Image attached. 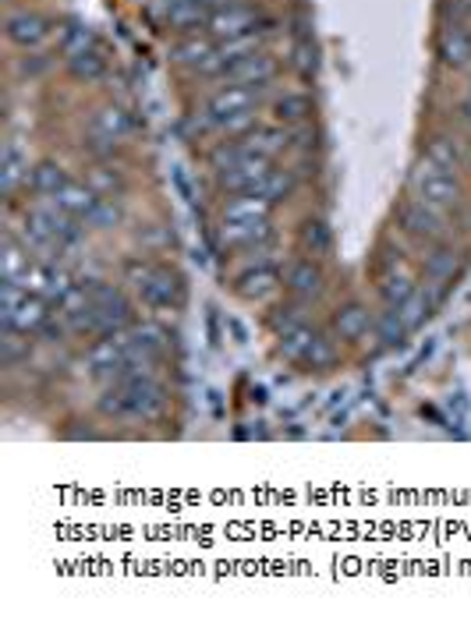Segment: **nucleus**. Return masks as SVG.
<instances>
[{"instance_id":"f257e3e1","label":"nucleus","mask_w":471,"mask_h":619,"mask_svg":"<svg viewBox=\"0 0 471 619\" xmlns=\"http://www.w3.org/2000/svg\"><path fill=\"white\" fill-rule=\"evenodd\" d=\"M274 340V361H280L284 369H295L301 375H313V379H326V375H337L344 365H348V351L340 348V343L330 337V330L322 326V319H305L298 322L295 330H287L280 337H269Z\"/></svg>"},{"instance_id":"f03ea898","label":"nucleus","mask_w":471,"mask_h":619,"mask_svg":"<svg viewBox=\"0 0 471 619\" xmlns=\"http://www.w3.org/2000/svg\"><path fill=\"white\" fill-rule=\"evenodd\" d=\"M405 192L422 198L426 206L440 209L443 216L458 224V230L468 238V227H471V188H468V177L464 174H450L443 167H432L426 159H414L408 180H405Z\"/></svg>"},{"instance_id":"7ed1b4c3","label":"nucleus","mask_w":471,"mask_h":619,"mask_svg":"<svg viewBox=\"0 0 471 619\" xmlns=\"http://www.w3.org/2000/svg\"><path fill=\"white\" fill-rule=\"evenodd\" d=\"M322 326L330 330V337L340 343L348 354H369L376 351V301L372 295H361V290H344V295L326 301Z\"/></svg>"},{"instance_id":"20e7f679","label":"nucleus","mask_w":471,"mask_h":619,"mask_svg":"<svg viewBox=\"0 0 471 619\" xmlns=\"http://www.w3.org/2000/svg\"><path fill=\"white\" fill-rule=\"evenodd\" d=\"M390 230L401 241H408L414 251L429 248V245H440V241H450V238H458V234H461L450 216L426 206L422 198H414L408 192L397 198L393 209H390ZM461 238H464V234H461Z\"/></svg>"},{"instance_id":"39448f33","label":"nucleus","mask_w":471,"mask_h":619,"mask_svg":"<svg viewBox=\"0 0 471 619\" xmlns=\"http://www.w3.org/2000/svg\"><path fill=\"white\" fill-rule=\"evenodd\" d=\"M284 295L309 308H326L334 298V272L330 259H316V255L291 251L284 259Z\"/></svg>"},{"instance_id":"423d86ee","label":"nucleus","mask_w":471,"mask_h":619,"mask_svg":"<svg viewBox=\"0 0 471 619\" xmlns=\"http://www.w3.org/2000/svg\"><path fill=\"white\" fill-rule=\"evenodd\" d=\"M414 255H419V280L432 290H440L443 298H450V290H454L468 272L471 245L458 234V238H450V241L419 248Z\"/></svg>"},{"instance_id":"0eeeda50","label":"nucleus","mask_w":471,"mask_h":619,"mask_svg":"<svg viewBox=\"0 0 471 619\" xmlns=\"http://www.w3.org/2000/svg\"><path fill=\"white\" fill-rule=\"evenodd\" d=\"M135 127L139 124L124 103L106 100L93 106L85 121V138L93 142L89 145V156H117L121 145H129V138H135Z\"/></svg>"},{"instance_id":"6e6552de","label":"nucleus","mask_w":471,"mask_h":619,"mask_svg":"<svg viewBox=\"0 0 471 619\" xmlns=\"http://www.w3.org/2000/svg\"><path fill=\"white\" fill-rule=\"evenodd\" d=\"M82 287H89V298H93V308L100 316L103 333H124V330H132V326L142 319L139 298L114 277V272H111V277L96 280V283H82Z\"/></svg>"},{"instance_id":"1a4fd4ad","label":"nucleus","mask_w":471,"mask_h":619,"mask_svg":"<svg viewBox=\"0 0 471 619\" xmlns=\"http://www.w3.org/2000/svg\"><path fill=\"white\" fill-rule=\"evenodd\" d=\"M53 316V305L40 295H32L18 280L0 283V330H18L25 337H35Z\"/></svg>"},{"instance_id":"9d476101","label":"nucleus","mask_w":471,"mask_h":619,"mask_svg":"<svg viewBox=\"0 0 471 619\" xmlns=\"http://www.w3.org/2000/svg\"><path fill=\"white\" fill-rule=\"evenodd\" d=\"M132 361L129 340L124 333H103L96 340H89L79 351V369L82 375L93 382V386H106V382H117Z\"/></svg>"},{"instance_id":"9b49d317","label":"nucleus","mask_w":471,"mask_h":619,"mask_svg":"<svg viewBox=\"0 0 471 619\" xmlns=\"http://www.w3.org/2000/svg\"><path fill=\"white\" fill-rule=\"evenodd\" d=\"M58 18H50L43 8H32V4H14L4 11V40L11 50L18 53H32V50H43L58 40Z\"/></svg>"},{"instance_id":"f8f14e48","label":"nucleus","mask_w":471,"mask_h":619,"mask_svg":"<svg viewBox=\"0 0 471 619\" xmlns=\"http://www.w3.org/2000/svg\"><path fill=\"white\" fill-rule=\"evenodd\" d=\"M269 22H274V18H269V11L259 0H238V4L213 8L206 18V32L216 43H227V40H242V35H252V32H269Z\"/></svg>"},{"instance_id":"ddd939ff","label":"nucleus","mask_w":471,"mask_h":619,"mask_svg":"<svg viewBox=\"0 0 471 619\" xmlns=\"http://www.w3.org/2000/svg\"><path fill=\"white\" fill-rule=\"evenodd\" d=\"M188 301V280L185 272H181L171 259H160L150 283L142 287L139 295V305L146 308L153 316H163V312H181Z\"/></svg>"},{"instance_id":"4468645a","label":"nucleus","mask_w":471,"mask_h":619,"mask_svg":"<svg viewBox=\"0 0 471 619\" xmlns=\"http://www.w3.org/2000/svg\"><path fill=\"white\" fill-rule=\"evenodd\" d=\"M216 248H221L224 259L252 251V248H269L280 245V227L277 220H259V224H216Z\"/></svg>"},{"instance_id":"2eb2a0df","label":"nucleus","mask_w":471,"mask_h":619,"mask_svg":"<svg viewBox=\"0 0 471 619\" xmlns=\"http://www.w3.org/2000/svg\"><path fill=\"white\" fill-rule=\"evenodd\" d=\"M284 58H277L274 50H259V53H252V58H245V61H238V64H231L227 68V75H224V82H234V85H248V89H259V93H266V100H269V93H274V89L280 85V79H284Z\"/></svg>"},{"instance_id":"dca6fc26","label":"nucleus","mask_w":471,"mask_h":619,"mask_svg":"<svg viewBox=\"0 0 471 619\" xmlns=\"http://www.w3.org/2000/svg\"><path fill=\"white\" fill-rule=\"evenodd\" d=\"M266 121L284 127H301L316 121V100L305 85H277L263 106Z\"/></svg>"},{"instance_id":"f3484780","label":"nucleus","mask_w":471,"mask_h":619,"mask_svg":"<svg viewBox=\"0 0 471 619\" xmlns=\"http://www.w3.org/2000/svg\"><path fill=\"white\" fill-rule=\"evenodd\" d=\"M432 58L450 75H468L471 71V25L468 22H440L432 35Z\"/></svg>"},{"instance_id":"a211bd4d","label":"nucleus","mask_w":471,"mask_h":619,"mask_svg":"<svg viewBox=\"0 0 471 619\" xmlns=\"http://www.w3.org/2000/svg\"><path fill=\"white\" fill-rule=\"evenodd\" d=\"M468 149H471V138L464 132H454V127H437V132H429L422 138L419 159L432 163V167H443L450 174H464Z\"/></svg>"},{"instance_id":"6ab92c4d","label":"nucleus","mask_w":471,"mask_h":619,"mask_svg":"<svg viewBox=\"0 0 471 619\" xmlns=\"http://www.w3.org/2000/svg\"><path fill=\"white\" fill-rule=\"evenodd\" d=\"M124 340H129V351H132V361L139 365H153V369H163V358H167V330L153 319V316H142L132 330H124ZM129 361V365H132Z\"/></svg>"},{"instance_id":"aec40b11","label":"nucleus","mask_w":471,"mask_h":619,"mask_svg":"<svg viewBox=\"0 0 471 619\" xmlns=\"http://www.w3.org/2000/svg\"><path fill=\"white\" fill-rule=\"evenodd\" d=\"M216 47H221V43H216L206 29H195V32H181V35H174V43H171V50H167V58H171V64H174L177 71H185L188 79H195L198 71H203V68L213 61Z\"/></svg>"},{"instance_id":"412c9836","label":"nucleus","mask_w":471,"mask_h":619,"mask_svg":"<svg viewBox=\"0 0 471 619\" xmlns=\"http://www.w3.org/2000/svg\"><path fill=\"white\" fill-rule=\"evenodd\" d=\"M291 241H295V251H305V255H316V259H334V248H337V234L330 227L322 213L309 209L301 213L295 227H291Z\"/></svg>"},{"instance_id":"4be33fe9","label":"nucleus","mask_w":471,"mask_h":619,"mask_svg":"<svg viewBox=\"0 0 471 619\" xmlns=\"http://www.w3.org/2000/svg\"><path fill=\"white\" fill-rule=\"evenodd\" d=\"M32 153L22 138H8L4 153H0V192H4L8 203H14L18 195H29V174H32Z\"/></svg>"},{"instance_id":"5701e85b","label":"nucleus","mask_w":471,"mask_h":619,"mask_svg":"<svg viewBox=\"0 0 471 619\" xmlns=\"http://www.w3.org/2000/svg\"><path fill=\"white\" fill-rule=\"evenodd\" d=\"M82 177L93 185L103 198H124L132 192V174L121 167L114 156H89Z\"/></svg>"},{"instance_id":"b1692460","label":"nucleus","mask_w":471,"mask_h":619,"mask_svg":"<svg viewBox=\"0 0 471 619\" xmlns=\"http://www.w3.org/2000/svg\"><path fill=\"white\" fill-rule=\"evenodd\" d=\"M277 206L259 195H224L216 198V224H259L277 220Z\"/></svg>"},{"instance_id":"393cba45","label":"nucleus","mask_w":471,"mask_h":619,"mask_svg":"<svg viewBox=\"0 0 471 619\" xmlns=\"http://www.w3.org/2000/svg\"><path fill=\"white\" fill-rule=\"evenodd\" d=\"M71 177H75V174L68 171L64 159L40 156L32 163V174H29V198H58Z\"/></svg>"},{"instance_id":"a878e982","label":"nucleus","mask_w":471,"mask_h":619,"mask_svg":"<svg viewBox=\"0 0 471 619\" xmlns=\"http://www.w3.org/2000/svg\"><path fill=\"white\" fill-rule=\"evenodd\" d=\"M313 316H316V308H309V305H301V301H295V298L280 295L277 301H269V305L263 308V326H266L269 337H280V333L295 330L298 322L313 319Z\"/></svg>"},{"instance_id":"bb28decb","label":"nucleus","mask_w":471,"mask_h":619,"mask_svg":"<svg viewBox=\"0 0 471 619\" xmlns=\"http://www.w3.org/2000/svg\"><path fill=\"white\" fill-rule=\"evenodd\" d=\"M411 337H414V333L408 330V322H405V316H401V308L376 305V330H372L376 351H401Z\"/></svg>"},{"instance_id":"cd10ccee","label":"nucleus","mask_w":471,"mask_h":619,"mask_svg":"<svg viewBox=\"0 0 471 619\" xmlns=\"http://www.w3.org/2000/svg\"><path fill=\"white\" fill-rule=\"evenodd\" d=\"M32 262H35V255L22 241V234L14 230V224L4 227V238H0V277H4V280H22Z\"/></svg>"},{"instance_id":"c85d7f7f","label":"nucleus","mask_w":471,"mask_h":619,"mask_svg":"<svg viewBox=\"0 0 471 619\" xmlns=\"http://www.w3.org/2000/svg\"><path fill=\"white\" fill-rule=\"evenodd\" d=\"M443 301H447V298L440 295V290H432V287H426V283L414 287V295L401 305V316H405V322H408V330L419 333L422 326H429L432 316H437L440 308H443Z\"/></svg>"},{"instance_id":"c756f323","label":"nucleus","mask_w":471,"mask_h":619,"mask_svg":"<svg viewBox=\"0 0 471 619\" xmlns=\"http://www.w3.org/2000/svg\"><path fill=\"white\" fill-rule=\"evenodd\" d=\"M209 11H213V8L206 4V0H174V4L163 8V25H167L174 35L206 29Z\"/></svg>"},{"instance_id":"7c9ffc66","label":"nucleus","mask_w":471,"mask_h":619,"mask_svg":"<svg viewBox=\"0 0 471 619\" xmlns=\"http://www.w3.org/2000/svg\"><path fill=\"white\" fill-rule=\"evenodd\" d=\"M156 255H146V251H129V255H121L117 266H114V277L132 290V295L139 298L142 295V287L150 283L153 277V269H156Z\"/></svg>"},{"instance_id":"2f4dec72","label":"nucleus","mask_w":471,"mask_h":619,"mask_svg":"<svg viewBox=\"0 0 471 619\" xmlns=\"http://www.w3.org/2000/svg\"><path fill=\"white\" fill-rule=\"evenodd\" d=\"M132 245L135 251L156 255V259H167V251L174 248V227L167 220H146L132 227Z\"/></svg>"},{"instance_id":"473e14b6","label":"nucleus","mask_w":471,"mask_h":619,"mask_svg":"<svg viewBox=\"0 0 471 619\" xmlns=\"http://www.w3.org/2000/svg\"><path fill=\"white\" fill-rule=\"evenodd\" d=\"M100 198H103V195H100L93 185H89L85 177H71L68 185H64V192H61L58 198H53V203H58L68 216H75V220L85 224V216L96 209Z\"/></svg>"},{"instance_id":"72a5a7b5","label":"nucleus","mask_w":471,"mask_h":619,"mask_svg":"<svg viewBox=\"0 0 471 619\" xmlns=\"http://www.w3.org/2000/svg\"><path fill=\"white\" fill-rule=\"evenodd\" d=\"M129 227V213H124V198H100L96 209L85 216L89 234H117Z\"/></svg>"},{"instance_id":"f704fd0d","label":"nucleus","mask_w":471,"mask_h":619,"mask_svg":"<svg viewBox=\"0 0 471 619\" xmlns=\"http://www.w3.org/2000/svg\"><path fill=\"white\" fill-rule=\"evenodd\" d=\"M64 68L75 82H100L106 75V58L100 53V47H93V50L79 53V58H68Z\"/></svg>"},{"instance_id":"c9c22d12","label":"nucleus","mask_w":471,"mask_h":619,"mask_svg":"<svg viewBox=\"0 0 471 619\" xmlns=\"http://www.w3.org/2000/svg\"><path fill=\"white\" fill-rule=\"evenodd\" d=\"M71 422H75L79 429H71V425L64 422L61 440H75V443H82V440H106V432L100 429L103 417H71Z\"/></svg>"},{"instance_id":"e433bc0d","label":"nucleus","mask_w":471,"mask_h":619,"mask_svg":"<svg viewBox=\"0 0 471 619\" xmlns=\"http://www.w3.org/2000/svg\"><path fill=\"white\" fill-rule=\"evenodd\" d=\"M287 68H295L298 75L309 79L313 71H316V47H313V43H298V47L291 50V58H287Z\"/></svg>"},{"instance_id":"4c0bfd02","label":"nucleus","mask_w":471,"mask_h":619,"mask_svg":"<svg viewBox=\"0 0 471 619\" xmlns=\"http://www.w3.org/2000/svg\"><path fill=\"white\" fill-rule=\"evenodd\" d=\"M454 121H458L461 132L471 138V89H464V93H458V100H454Z\"/></svg>"},{"instance_id":"58836bf2","label":"nucleus","mask_w":471,"mask_h":619,"mask_svg":"<svg viewBox=\"0 0 471 619\" xmlns=\"http://www.w3.org/2000/svg\"><path fill=\"white\" fill-rule=\"evenodd\" d=\"M464 177H468V185H471V149H468V163H464Z\"/></svg>"}]
</instances>
